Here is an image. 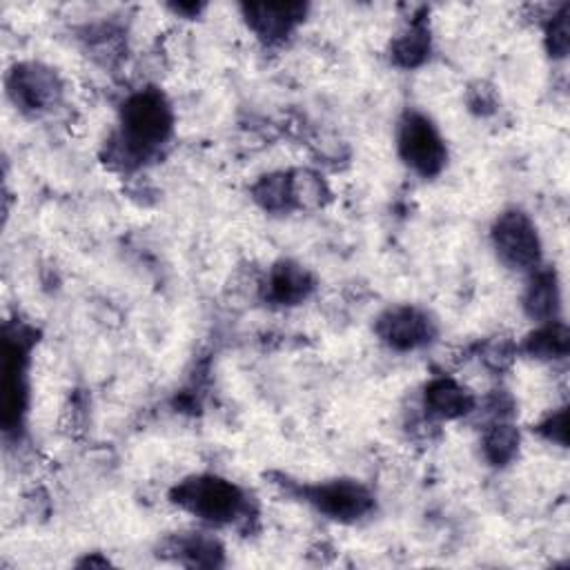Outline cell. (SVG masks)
<instances>
[{"label": "cell", "mask_w": 570, "mask_h": 570, "mask_svg": "<svg viewBox=\"0 0 570 570\" xmlns=\"http://www.w3.org/2000/svg\"><path fill=\"white\" fill-rule=\"evenodd\" d=\"M169 497L180 510L212 525H232L249 514L247 492L218 474L185 476Z\"/></svg>", "instance_id": "2"}, {"label": "cell", "mask_w": 570, "mask_h": 570, "mask_svg": "<svg viewBox=\"0 0 570 570\" xmlns=\"http://www.w3.org/2000/svg\"><path fill=\"white\" fill-rule=\"evenodd\" d=\"M292 174V196L296 209H312L323 205L327 198L325 180L312 169H289Z\"/></svg>", "instance_id": "18"}, {"label": "cell", "mask_w": 570, "mask_h": 570, "mask_svg": "<svg viewBox=\"0 0 570 570\" xmlns=\"http://www.w3.org/2000/svg\"><path fill=\"white\" fill-rule=\"evenodd\" d=\"M376 336L396 352H412L425 347L436 336L434 318L416 305H392L379 314L374 323Z\"/></svg>", "instance_id": "7"}, {"label": "cell", "mask_w": 570, "mask_h": 570, "mask_svg": "<svg viewBox=\"0 0 570 570\" xmlns=\"http://www.w3.org/2000/svg\"><path fill=\"white\" fill-rule=\"evenodd\" d=\"M31 350V332L27 327H7L2 338V428L18 430L27 412L29 385L27 365Z\"/></svg>", "instance_id": "4"}, {"label": "cell", "mask_w": 570, "mask_h": 570, "mask_svg": "<svg viewBox=\"0 0 570 570\" xmlns=\"http://www.w3.org/2000/svg\"><path fill=\"white\" fill-rule=\"evenodd\" d=\"M171 552H176V559L185 566L216 568L223 563V546L205 532L180 534L171 541Z\"/></svg>", "instance_id": "17"}, {"label": "cell", "mask_w": 570, "mask_h": 570, "mask_svg": "<svg viewBox=\"0 0 570 570\" xmlns=\"http://www.w3.org/2000/svg\"><path fill=\"white\" fill-rule=\"evenodd\" d=\"M401 160L419 176L432 178L448 163V147L439 127L421 111H405L396 131Z\"/></svg>", "instance_id": "5"}, {"label": "cell", "mask_w": 570, "mask_h": 570, "mask_svg": "<svg viewBox=\"0 0 570 570\" xmlns=\"http://www.w3.org/2000/svg\"><path fill=\"white\" fill-rule=\"evenodd\" d=\"M314 276L294 261H281L269 267L263 283V296L274 305H298L314 292Z\"/></svg>", "instance_id": "11"}, {"label": "cell", "mask_w": 570, "mask_h": 570, "mask_svg": "<svg viewBox=\"0 0 570 570\" xmlns=\"http://www.w3.org/2000/svg\"><path fill=\"white\" fill-rule=\"evenodd\" d=\"M570 350V334L561 318L539 323L523 341V352L539 361H557L566 358Z\"/></svg>", "instance_id": "14"}, {"label": "cell", "mask_w": 570, "mask_h": 570, "mask_svg": "<svg viewBox=\"0 0 570 570\" xmlns=\"http://www.w3.org/2000/svg\"><path fill=\"white\" fill-rule=\"evenodd\" d=\"M537 430L546 441L566 448V443H568V412H566V407H557L552 414H548L539 423Z\"/></svg>", "instance_id": "21"}, {"label": "cell", "mask_w": 570, "mask_h": 570, "mask_svg": "<svg viewBox=\"0 0 570 570\" xmlns=\"http://www.w3.org/2000/svg\"><path fill=\"white\" fill-rule=\"evenodd\" d=\"M568 33V4H561L557 11H552L550 20L546 22V49L552 58H566L570 45Z\"/></svg>", "instance_id": "19"}, {"label": "cell", "mask_w": 570, "mask_h": 570, "mask_svg": "<svg viewBox=\"0 0 570 570\" xmlns=\"http://www.w3.org/2000/svg\"><path fill=\"white\" fill-rule=\"evenodd\" d=\"M7 94L20 111L40 116L60 102L62 80L42 62H16L7 73Z\"/></svg>", "instance_id": "6"}, {"label": "cell", "mask_w": 570, "mask_h": 570, "mask_svg": "<svg viewBox=\"0 0 570 570\" xmlns=\"http://www.w3.org/2000/svg\"><path fill=\"white\" fill-rule=\"evenodd\" d=\"M514 356H517V343L508 336H494V338L485 341L481 347V361L490 370L508 367Z\"/></svg>", "instance_id": "20"}, {"label": "cell", "mask_w": 570, "mask_h": 570, "mask_svg": "<svg viewBox=\"0 0 570 570\" xmlns=\"http://www.w3.org/2000/svg\"><path fill=\"white\" fill-rule=\"evenodd\" d=\"M423 407L428 416L452 421L476 410V396L450 376H434L423 390Z\"/></svg>", "instance_id": "10"}, {"label": "cell", "mask_w": 570, "mask_h": 570, "mask_svg": "<svg viewBox=\"0 0 570 570\" xmlns=\"http://www.w3.org/2000/svg\"><path fill=\"white\" fill-rule=\"evenodd\" d=\"M174 134V111L165 94L145 87L129 94L120 107L111 154L131 169L149 160Z\"/></svg>", "instance_id": "1"}, {"label": "cell", "mask_w": 570, "mask_h": 570, "mask_svg": "<svg viewBox=\"0 0 570 570\" xmlns=\"http://www.w3.org/2000/svg\"><path fill=\"white\" fill-rule=\"evenodd\" d=\"M252 198L256 205L272 214L294 212V196H292V174L287 171H269L263 174L252 185Z\"/></svg>", "instance_id": "16"}, {"label": "cell", "mask_w": 570, "mask_h": 570, "mask_svg": "<svg viewBox=\"0 0 570 570\" xmlns=\"http://www.w3.org/2000/svg\"><path fill=\"white\" fill-rule=\"evenodd\" d=\"M430 51H432L430 27L421 18L410 20V24L392 40V47H390L392 62L403 69H414L423 65L430 58Z\"/></svg>", "instance_id": "13"}, {"label": "cell", "mask_w": 570, "mask_h": 570, "mask_svg": "<svg viewBox=\"0 0 570 570\" xmlns=\"http://www.w3.org/2000/svg\"><path fill=\"white\" fill-rule=\"evenodd\" d=\"M523 309L525 314L537 321H554L561 314V285L559 276L552 267H537L530 272L525 292H523Z\"/></svg>", "instance_id": "12"}, {"label": "cell", "mask_w": 570, "mask_h": 570, "mask_svg": "<svg viewBox=\"0 0 570 570\" xmlns=\"http://www.w3.org/2000/svg\"><path fill=\"white\" fill-rule=\"evenodd\" d=\"M243 18L247 27L267 45L287 38L307 13V4L301 2H265L243 4Z\"/></svg>", "instance_id": "9"}, {"label": "cell", "mask_w": 570, "mask_h": 570, "mask_svg": "<svg viewBox=\"0 0 570 570\" xmlns=\"http://www.w3.org/2000/svg\"><path fill=\"white\" fill-rule=\"evenodd\" d=\"M519 445H521V434H519L517 425L510 423V419L492 421L485 428L483 439H481V452H483L485 461L497 468L512 463L514 456L519 454Z\"/></svg>", "instance_id": "15"}, {"label": "cell", "mask_w": 570, "mask_h": 570, "mask_svg": "<svg viewBox=\"0 0 570 570\" xmlns=\"http://www.w3.org/2000/svg\"><path fill=\"white\" fill-rule=\"evenodd\" d=\"M499 261L514 272H532L541 265V236L534 220L517 207L501 212L490 229Z\"/></svg>", "instance_id": "3"}, {"label": "cell", "mask_w": 570, "mask_h": 570, "mask_svg": "<svg viewBox=\"0 0 570 570\" xmlns=\"http://www.w3.org/2000/svg\"><path fill=\"white\" fill-rule=\"evenodd\" d=\"M307 501L327 519L352 523L374 508V494L356 479H330L305 490Z\"/></svg>", "instance_id": "8"}]
</instances>
